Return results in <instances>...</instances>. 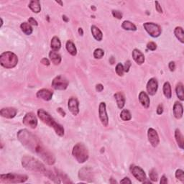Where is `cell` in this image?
I'll list each match as a JSON object with an SVG mask.
<instances>
[{"instance_id": "cell-27", "label": "cell", "mask_w": 184, "mask_h": 184, "mask_svg": "<svg viewBox=\"0 0 184 184\" xmlns=\"http://www.w3.org/2000/svg\"><path fill=\"white\" fill-rule=\"evenodd\" d=\"M60 46H61V43H60L59 38L58 37H53L51 40V43L52 50H53V51H58L60 48Z\"/></svg>"}, {"instance_id": "cell-42", "label": "cell", "mask_w": 184, "mask_h": 184, "mask_svg": "<svg viewBox=\"0 0 184 184\" xmlns=\"http://www.w3.org/2000/svg\"><path fill=\"white\" fill-rule=\"evenodd\" d=\"M163 106L162 104H159L158 109H157V113H158V114H163Z\"/></svg>"}, {"instance_id": "cell-8", "label": "cell", "mask_w": 184, "mask_h": 184, "mask_svg": "<svg viewBox=\"0 0 184 184\" xmlns=\"http://www.w3.org/2000/svg\"><path fill=\"white\" fill-rule=\"evenodd\" d=\"M68 86V81L62 76H58L52 81V86L56 90H65Z\"/></svg>"}, {"instance_id": "cell-12", "label": "cell", "mask_w": 184, "mask_h": 184, "mask_svg": "<svg viewBox=\"0 0 184 184\" xmlns=\"http://www.w3.org/2000/svg\"><path fill=\"white\" fill-rule=\"evenodd\" d=\"M148 140H149L150 143L151 144L152 147L155 148L158 145L159 143H160V140H159L158 133H157V132L154 129L150 128L148 129Z\"/></svg>"}, {"instance_id": "cell-18", "label": "cell", "mask_w": 184, "mask_h": 184, "mask_svg": "<svg viewBox=\"0 0 184 184\" xmlns=\"http://www.w3.org/2000/svg\"><path fill=\"white\" fill-rule=\"evenodd\" d=\"M183 109L181 103L178 102H176L173 106V114H174L175 117L179 120L183 117Z\"/></svg>"}, {"instance_id": "cell-46", "label": "cell", "mask_w": 184, "mask_h": 184, "mask_svg": "<svg viewBox=\"0 0 184 184\" xmlns=\"http://www.w3.org/2000/svg\"><path fill=\"white\" fill-rule=\"evenodd\" d=\"M169 68H170V70L171 71H173L175 70V64L174 62H171L170 63H169Z\"/></svg>"}, {"instance_id": "cell-2", "label": "cell", "mask_w": 184, "mask_h": 184, "mask_svg": "<svg viewBox=\"0 0 184 184\" xmlns=\"http://www.w3.org/2000/svg\"><path fill=\"white\" fill-rule=\"evenodd\" d=\"M37 115H38L39 118L40 119L42 122H44L46 125H48L51 127H53L58 135L60 136V137L64 135L63 127L60 125L58 124V123L56 122L55 120H54L47 112H45V110L40 109L37 111Z\"/></svg>"}, {"instance_id": "cell-10", "label": "cell", "mask_w": 184, "mask_h": 184, "mask_svg": "<svg viewBox=\"0 0 184 184\" xmlns=\"http://www.w3.org/2000/svg\"><path fill=\"white\" fill-rule=\"evenodd\" d=\"M130 171L132 174L134 175V177L139 181L144 182L146 180V175L145 171H144L140 167L132 166L130 168Z\"/></svg>"}, {"instance_id": "cell-49", "label": "cell", "mask_w": 184, "mask_h": 184, "mask_svg": "<svg viewBox=\"0 0 184 184\" xmlns=\"http://www.w3.org/2000/svg\"><path fill=\"white\" fill-rule=\"evenodd\" d=\"M57 111H58V112H59V113H60V114H61V116H62V117H64V116H65V115H66V113H65V112H64V111H63V109H60V108H58V109H57Z\"/></svg>"}, {"instance_id": "cell-44", "label": "cell", "mask_w": 184, "mask_h": 184, "mask_svg": "<svg viewBox=\"0 0 184 184\" xmlns=\"http://www.w3.org/2000/svg\"><path fill=\"white\" fill-rule=\"evenodd\" d=\"M160 183L161 184H166L168 183V179L166 177V175H163L160 180Z\"/></svg>"}, {"instance_id": "cell-7", "label": "cell", "mask_w": 184, "mask_h": 184, "mask_svg": "<svg viewBox=\"0 0 184 184\" xmlns=\"http://www.w3.org/2000/svg\"><path fill=\"white\" fill-rule=\"evenodd\" d=\"M143 26L148 34L153 37H159L161 34V32H162L160 27L153 22L144 23Z\"/></svg>"}, {"instance_id": "cell-30", "label": "cell", "mask_w": 184, "mask_h": 184, "mask_svg": "<svg viewBox=\"0 0 184 184\" xmlns=\"http://www.w3.org/2000/svg\"><path fill=\"white\" fill-rule=\"evenodd\" d=\"M175 91H176L177 97L179 98V99L181 100V101H183L184 100V91H183V84H182L181 83H179L177 85L176 89H175Z\"/></svg>"}, {"instance_id": "cell-16", "label": "cell", "mask_w": 184, "mask_h": 184, "mask_svg": "<svg viewBox=\"0 0 184 184\" xmlns=\"http://www.w3.org/2000/svg\"><path fill=\"white\" fill-rule=\"evenodd\" d=\"M146 88H147L148 93L150 95H155L156 94L157 90H158V81L154 78L150 79L147 83V87Z\"/></svg>"}, {"instance_id": "cell-34", "label": "cell", "mask_w": 184, "mask_h": 184, "mask_svg": "<svg viewBox=\"0 0 184 184\" xmlns=\"http://www.w3.org/2000/svg\"><path fill=\"white\" fill-rule=\"evenodd\" d=\"M149 176L150 180H151L152 181L156 182L158 181V173H157V171H155V169H152V170L150 171Z\"/></svg>"}, {"instance_id": "cell-35", "label": "cell", "mask_w": 184, "mask_h": 184, "mask_svg": "<svg viewBox=\"0 0 184 184\" xmlns=\"http://www.w3.org/2000/svg\"><path fill=\"white\" fill-rule=\"evenodd\" d=\"M104 55V52L102 49L98 48L96 49L94 52V56L95 58H97V59H100V58H102L103 57Z\"/></svg>"}, {"instance_id": "cell-24", "label": "cell", "mask_w": 184, "mask_h": 184, "mask_svg": "<svg viewBox=\"0 0 184 184\" xmlns=\"http://www.w3.org/2000/svg\"><path fill=\"white\" fill-rule=\"evenodd\" d=\"M29 7L35 13H38L41 10L40 4V2L37 1V0L31 1L30 4H29Z\"/></svg>"}, {"instance_id": "cell-31", "label": "cell", "mask_w": 184, "mask_h": 184, "mask_svg": "<svg viewBox=\"0 0 184 184\" xmlns=\"http://www.w3.org/2000/svg\"><path fill=\"white\" fill-rule=\"evenodd\" d=\"M163 94L167 99H171L172 96V92H171V87L170 83L168 82H166L163 85Z\"/></svg>"}, {"instance_id": "cell-25", "label": "cell", "mask_w": 184, "mask_h": 184, "mask_svg": "<svg viewBox=\"0 0 184 184\" xmlns=\"http://www.w3.org/2000/svg\"><path fill=\"white\" fill-rule=\"evenodd\" d=\"M49 57L51 58V61L55 65H58L61 62V57L59 54L56 53V51H51L49 53Z\"/></svg>"}, {"instance_id": "cell-39", "label": "cell", "mask_w": 184, "mask_h": 184, "mask_svg": "<svg viewBox=\"0 0 184 184\" xmlns=\"http://www.w3.org/2000/svg\"><path fill=\"white\" fill-rule=\"evenodd\" d=\"M147 48L150 51H155L157 48V45L153 42H150V43H148Z\"/></svg>"}, {"instance_id": "cell-26", "label": "cell", "mask_w": 184, "mask_h": 184, "mask_svg": "<svg viewBox=\"0 0 184 184\" xmlns=\"http://www.w3.org/2000/svg\"><path fill=\"white\" fill-rule=\"evenodd\" d=\"M66 46L67 51H68V52L71 54V55L74 56L76 55V53H77L76 48V46H75L74 43H73L72 41H71V40L67 41Z\"/></svg>"}, {"instance_id": "cell-1", "label": "cell", "mask_w": 184, "mask_h": 184, "mask_svg": "<svg viewBox=\"0 0 184 184\" xmlns=\"http://www.w3.org/2000/svg\"><path fill=\"white\" fill-rule=\"evenodd\" d=\"M17 138L23 145L33 153L40 157L44 162L48 165H53L56 162L55 156L48 150L36 135H33L28 129H21L17 132Z\"/></svg>"}, {"instance_id": "cell-43", "label": "cell", "mask_w": 184, "mask_h": 184, "mask_svg": "<svg viewBox=\"0 0 184 184\" xmlns=\"http://www.w3.org/2000/svg\"><path fill=\"white\" fill-rule=\"evenodd\" d=\"M155 5H156L157 11H158L159 13H162V12H163L162 8H161V6L160 5V4H159L158 2H155Z\"/></svg>"}, {"instance_id": "cell-47", "label": "cell", "mask_w": 184, "mask_h": 184, "mask_svg": "<svg viewBox=\"0 0 184 184\" xmlns=\"http://www.w3.org/2000/svg\"><path fill=\"white\" fill-rule=\"evenodd\" d=\"M41 63H43V65H45V66H49L50 65V62L49 60L47 59V58H43L41 60Z\"/></svg>"}, {"instance_id": "cell-11", "label": "cell", "mask_w": 184, "mask_h": 184, "mask_svg": "<svg viewBox=\"0 0 184 184\" xmlns=\"http://www.w3.org/2000/svg\"><path fill=\"white\" fill-rule=\"evenodd\" d=\"M99 115L102 124L104 127H107L109 125V118L106 110V104L104 102H101L99 106Z\"/></svg>"}, {"instance_id": "cell-50", "label": "cell", "mask_w": 184, "mask_h": 184, "mask_svg": "<svg viewBox=\"0 0 184 184\" xmlns=\"http://www.w3.org/2000/svg\"><path fill=\"white\" fill-rule=\"evenodd\" d=\"M79 34H80L81 35H83V30L81 28H79Z\"/></svg>"}, {"instance_id": "cell-53", "label": "cell", "mask_w": 184, "mask_h": 184, "mask_svg": "<svg viewBox=\"0 0 184 184\" xmlns=\"http://www.w3.org/2000/svg\"><path fill=\"white\" fill-rule=\"evenodd\" d=\"M58 2V3H59V4H60V5H62V2Z\"/></svg>"}, {"instance_id": "cell-51", "label": "cell", "mask_w": 184, "mask_h": 184, "mask_svg": "<svg viewBox=\"0 0 184 184\" xmlns=\"http://www.w3.org/2000/svg\"><path fill=\"white\" fill-rule=\"evenodd\" d=\"M63 20H64L66 22H68V19L67 18V17L66 15L63 16Z\"/></svg>"}, {"instance_id": "cell-4", "label": "cell", "mask_w": 184, "mask_h": 184, "mask_svg": "<svg viewBox=\"0 0 184 184\" xmlns=\"http://www.w3.org/2000/svg\"><path fill=\"white\" fill-rule=\"evenodd\" d=\"M18 58L15 54L10 51L5 52L0 56V63L6 68H12L17 66Z\"/></svg>"}, {"instance_id": "cell-38", "label": "cell", "mask_w": 184, "mask_h": 184, "mask_svg": "<svg viewBox=\"0 0 184 184\" xmlns=\"http://www.w3.org/2000/svg\"><path fill=\"white\" fill-rule=\"evenodd\" d=\"M112 15L114 16L115 18L119 19V20H121V19L122 18V12L118 11V10H113V11H112Z\"/></svg>"}, {"instance_id": "cell-48", "label": "cell", "mask_w": 184, "mask_h": 184, "mask_svg": "<svg viewBox=\"0 0 184 184\" xmlns=\"http://www.w3.org/2000/svg\"><path fill=\"white\" fill-rule=\"evenodd\" d=\"M96 89H97V91H98L99 92H101L103 91L104 86L102 84H98L97 85V86H96Z\"/></svg>"}, {"instance_id": "cell-20", "label": "cell", "mask_w": 184, "mask_h": 184, "mask_svg": "<svg viewBox=\"0 0 184 184\" xmlns=\"http://www.w3.org/2000/svg\"><path fill=\"white\" fill-rule=\"evenodd\" d=\"M139 100L142 105L145 108H148L150 106V98L145 92L141 91L139 94Z\"/></svg>"}, {"instance_id": "cell-6", "label": "cell", "mask_w": 184, "mask_h": 184, "mask_svg": "<svg viewBox=\"0 0 184 184\" xmlns=\"http://www.w3.org/2000/svg\"><path fill=\"white\" fill-rule=\"evenodd\" d=\"M1 181L4 183H24L28 180V176L25 175H17L14 173H7L0 175Z\"/></svg>"}, {"instance_id": "cell-29", "label": "cell", "mask_w": 184, "mask_h": 184, "mask_svg": "<svg viewBox=\"0 0 184 184\" xmlns=\"http://www.w3.org/2000/svg\"><path fill=\"white\" fill-rule=\"evenodd\" d=\"M174 34L175 37L178 39V40L181 41L182 43H184V33L183 28H181V27L175 28L174 30Z\"/></svg>"}, {"instance_id": "cell-3", "label": "cell", "mask_w": 184, "mask_h": 184, "mask_svg": "<svg viewBox=\"0 0 184 184\" xmlns=\"http://www.w3.org/2000/svg\"><path fill=\"white\" fill-rule=\"evenodd\" d=\"M22 165L26 170L45 173L46 168L40 161L30 156H24L22 159Z\"/></svg>"}, {"instance_id": "cell-19", "label": "cell", "mask_w": 184, "mask_h": 184, "mask_svg": "<svg viewBox=\"0 0 184 184\" xmlns=\"http://www.w3.org/2000/svg\"><path fill=\"white\" fill-rule=\"evenodd\" d=\"M132 57L135 61L137 64L142 65L145 62V56L139 50L135 49L132 52Z\"/></svg>"}, {"instance_id": "cell-23", "label": "cell", "mask_w": 184, "mask_h": 184, "mask_svg": "<svg viewBox=\"0 0 184 184\" xmlns=\"http://www.w3.org/2000/svg\"><path fill=\"white\" fill-rule=\"evenodd\" d=\"M91 33L92 35H93L94 37L97 41H101L102 38H103V34H102V31L100 30L97 27L94 25L91 26Z\"/></svg>"}, {"instance_id": "cell-14", "label": "cell", "mask_w": 184, "mask_h": 184, "mask_svg": "<svg viewBox=\"0 0 184 184\" xmlns=\"http://www.w3.org/2000/svg\"><path fill=\"white\" fill-rule=\"evenodd\" d=\"M79 103L76 98L71 97L68 100V109L70 110V112H71L73 114L75 115V116H76L79 112Z\"/></svg>"}, {"instance_id": "cell-21", "label": "cell", "mask_w": 184, "mask_h": 184, "mask_svg": "<svg viewBox=\"0 0 184 184\" xmlns=\"http://www.w3.org/2000/svg\"><path fill=\"white\" fill-rule=\"evenodd\" d=\"M114 98L116 99L118 107L120 109H122L124 107L125 104V97L124 94L122 92H117L114 94Z\"/></svg>"}, {"instance_id": "cell-28", "label": "cell", "mask_w": 184, "mask_h": 184, "mask_svg": "<svg viewBox=\"0 0 184 184\" xmlns=\"http://www.w3.org/2000/svg\"><path fill=\"white\" fill-rule=\"evenodd\" d=\"M20 28L22 29V31L25 34L27 35H30L33 33V28L29 23L28 22H23L21 24Z\"/></svg>"}, {"instance_id": "cell-52", "label": "cell", "mask_w": 184, "mask_h": 184, "mask_svg": "<svg viewBox=\"0 0 184 184\" xmlns=\"http://www.w3.org/2000/svg\"><path fill=\"white\" fill-rule=\"evenodd\" d=\"M110 183H117V181H112V178H111Z\"/></svg>"}, {"instance_id": "cell-33", "label": "cell", "mask_w": 184, "mask_h": 184, "mask_svg": "<svg viewBox=\"0 0 184 184\" xmlns=\"http://www.w3.org/2000/svg\"><path fill=\"white\" fill-rule=\"evenodd\" d=\"M120 117L123 121H129L131 120L132 116L129 110L123 109L120 113Z\"/></svg>"}, {"instance_id": "cell-40", "label": "cell", "mask_w": 184, "mask_h": 184, "mask_svg": "<svg viewBox=\"0 0 184 184\" xmlns=\"http://www.w3.org/2000/svg\"><path fill=\"white\" fill-rule=\"evenodd\" d=\"M131 66V62L129 61V60H128V61H127L126 63H125V67H124V70L125 72H128L129 70V68H130Z\"/></svg>"}, {"instance_id": "cell-22", "label": "cell", "mask_w": 184, "mask_h": 184, "mask_svg": "<svg viewBox=\"0 0 184 184\" xmlns=\"http://www.w3.org/2000/svg\"><path fill=\"white\" fill-rule=\"evenodd\" d=\"M175 140H176L178 145L179 146V148H181V149H183V145H184L183 136L181 132V131H180V129H177L176 130H175Z\"/></svg>"}, {"instance_id": "cell-15", "label": "cell", "mask_w": 184, "mask_h": 184, "mask_svg": "<svg viewBox=\"0 0 184 184\" xmlns=\"http://www.w3.org/2000/svg\"><path fill=\"white\" fill-rule=\"evenodd\" d=\"M17 113V110L16 109L12 107H7L2 109L0 111V114L3 117L7 118V119H12L16 116Z\"/></svg>"}, {"instance_id": "cell-5", "label": "cell", "mask_w": 184, "mask_h": 184, "mask_svg": "<svg viewBox=\"0 0 184 184\" xmlns=\"http://www.w3.org/2000/svg\"><path fill=\"white\" fill-rule=\"evenodd\" d=\"M72 154L76 160L80 163H83L89 158V152L82 143H77L73 148Z\"/></svg>"}, {"instance_id": "cell-41", "label": "cell", "mask_w": 184, "mask_h": 184, "mask_svg": "<svg viewBox=\"0 0 184 184\" xmlns=\"http://www.w3.org/2000/svg\"><path fill=\"white\" fill-rule=\"evenodd\" d=\"M28 22H29V24H31V25H35V26H37V22L36 20H35L34 18L33 17H30L28 19Z\"/></svg>"}, {"instance_id": "cell-9", "label": "cell", "mask_w": 184, "mask_h": 184, "mask_svg": "<svg viewBox=\"0 0 184 184\" xmlns=\"http://www.w3.org/2000/svg\"><path fill=\"white\" fill-rule=\"evenodd\" d=\"M22 122H23V124L25 125V126L30 127V128H32V129L36 128V127L37 125V117H35V115L32 112H30V113H28V114H26L25 116V117L23 118Z\"/></svg>"}, {"instance_id": "cell-45", "label": "cell", "mask_w": 184, "mask_h": 184, "mask_svg": "<svg viewBox=\"0 0 184 184\" xmlns=\"http://www.w3.org/2000/svg\"><path fill=\"white\" fill-rule=\"evenodd\" d=\"M120 183H132V181H130V180H129V178H127V177H126V178H125L124 179H122V181H120Z\"/></svg>"}, {"instance_id": "cell-17", "label": "cell", "mask_w": 184, "mask_h": 184, "mask_svg": "<svg viewBox=\"0 0 184 184\" xmlns=\"http://www.w3.org/2000/svg\"><path fill=\"white\" fill-rule=\"evenodd\" d=\"M37 97L45 101H50L53 97V92L48 89H43L39 90L37 93Z\"/></svg>"}, {"instance_id": "cell-13", "label": "cell", "mask_w": 184, "mask_h": 184, "mask_svg": "<svg viewBox=\"0 0 184 184\" xmlns=\"http://www.w3.org/2000/svg\"><path fill=\"white\" fill-rule=\"evenodd\" d=\"M79 176L81 180L84 181H91L93 180V173L91 168H83L79 171Z\"/></svg>"}, {"instance_id": "cell-32", "label": "cell", "mask_w": 184, "mask_h": 184, "mask_svg": "<svg viewBox=\"0 0 184 184\" xmlns=\"http://www.w3.org/2000/svg\"><path fill=\"white\" fill-rule=\"evenodd\" d=\"M122 27L123 29L126 30H131V31H135L137 30V28L132 22H129V21H124L122 25Z\"/></svg>"}, {"instance_id": "cell-36", "label": "cell", "mask_w": 184, "mask_h": 184, "mask_svg": "<svg viewBox=\"0 0 184 184\" xmlns=\"http://www.w3.org/2000/svg\"><path fill=\"white\" fill-rule=\"evenodd\" d=\"M124 66L121 63H118L116 66V73L119 76H122L124 74Z\"/></svg>"}, {"instance_id": "cell-37", "label": "cell", "mask_w": 184, "mask_h": 184, "mask_svg": "<svg viewBox=\"0 0 184 184\" xmlns=\"http://www.w3.org/2000/svg\"><path fill=\"white\" fill-rule=\"evenodd\" d=\"M175 177L181 182H183V183L184 182V173L181 169H178V170L176 171V172H175Z\"/></svg>"}]
</instances>
